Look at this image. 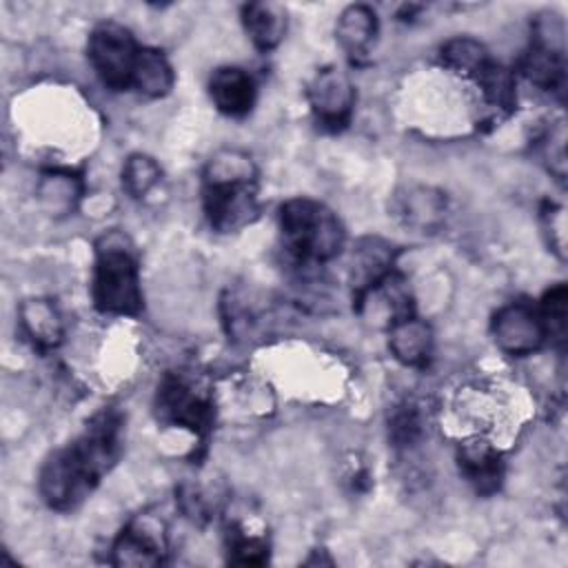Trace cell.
<instances>
[{
  "instance_id": "484cf974",
  "label": "cell",
  "mask_w": 568,
  "mask_h": 568,
  "mask_svg": "<svg viewBox=\"0 0 568 568\" xmlns=\"http://www.w3.org/2000/svg\"><path fill=\"white\" fill-rule=\"evenodd\" d=\"M541 153H544V160L548 162L550 173H555L559 180H564V175H566V129H564V122H557L555 126H550V131H546V135L541 138Z\"/></svg>"
},
{
  "instance_id": "5b68a950",
  "label": "cell",
  "mask_w": 568,
  "mask_h": 568,
  "mask_svg": "<svg viewBox=\"0 0 568 568\" xmlns=\"http://www.w3.org/2000/svg\"><path fill=\"white\" fill-rule=\"evenodd\" d=\"M155 413L171 426H184L197 437H204L213 426V404L191 382L166 377L155 397Z\"/></svg>"
},
{
  "instance_id": "ac0fdd59",
  "label": "cell",
  "mask_w": 568,
  "mask_h": 568,
  "mask_svg": "<svg viewBox=\"0 0 568 568\" xmlns=\"http://www.w3.org/2000/svg\"><path fill=\"white\" fill-rule=\"evenodd\" d=\"M242 22L251 42L260 51L275 49L286 31V13L275 2H248L242 9Z\"/></svg>"
},
{
  "instance_id": "9a60e30c",
  "label": "cell",
  "mask_w": 568,
  "mask_h": 568,
  "mask_svg": "<svg viewBox=\"0 0 568 568\" xmlns=\"http://www.w3.org/2000/svg\"><path fill=\"white\" fill-rule=\"evenodd\" d=\"M459 468L477 493H495L501 481V457L484 439H470L459 448Z\"/></svg>"
},
{
  "instance_id": "7402d4cb",
  "label": "cell",
  "mask_w": 568,
  "mask_h": 568,
  "mask_svg": "<svg viewBox=\"0 0 568 568\" xmlns=\"http://www.w3.org/2000/svg\"><path fill=\"white\" fill-rule=\"evenodd\" d=\"M160 164L144 153H133L122 166V186L131 197H144L160 182Z\"/></svg>"
},
{
  "instance_id": "5bb4252c",
  "label": "cell",
  "mask_w": 568,
  "mask_h": 568,
  "mask_svg": "<svg viewBox=\"0 0 568 568\" xmlns=\"http://www.w3.org/2000/svg\"><path fill=\"white\" fill-rule=\"evenodd\" d=\"M521 73L541 91H559L566 75L564 47L532 38L530 49L521 58Z\"/></svg>"
},
{
  "instance_id": "d6986e66",
  "label": "cell",
  "mask_w": 568,
  "mask_h": 568,
  "mask_svg": "<svg viewBox=\"0 0 568 568\" xmlns=\"http://www.w3.org/2000/svg\"><path fill=\"white\" fill-rule=\"evenodd\" d=\"M173 69L162 51L151 47H140L131 87L146 98H162L173 89Z\"/></svg>"
},
{
  "instance_id": "30bf717a",
  "label": "cell",
  "mask_w": 568,
  "mask_h": 568,
  "mask_svg": "<svg viewBox=\"0 0 568 568\" xmlns=\"http://www.w3.org/2000/svg\"><path fill=\"white\" fill-rule=\"evenodd\" d=\"M209 93L222 113L242 118L255 104V80L240 67H220L209 80Z\"/></svg>"
},
{
  "instance_id": "3957f363",
  "label": "cell",
  "mask_w": 568,
  "mask_h": 568,
  "mask_svg": "<svg viewBox=\"0 0 568 568\" xmlns=\"http://www.w3.org/2000/svg\"><path fill=\"white\" fill-rule=\"evenodd\" d=\"M91 295L100 313L138 315L142 311L140 266L124 235L109 233L98 242Z\"/></svg>"
},
{
  "instance_id": "277c9868",
  "label": "cell",
  "mask_w": 568,
  "mask_h": 568,
  "mask_svg": "<svg viewBox=\"0 0 568 568\" xmlns=\"http://www.w3.org/2000/svg\"><path fill=\"white\" fill-rule=\"evenodd\" d=\"M140 47L131 31L118 22H100L87 44V55L100 80L115 91L131 87Z\"/></svg>"
},
{
  "instance_id": "52a82bcc",
  "label": "cell",
  "mask_w": 568,
  "mask_h": 568,
  "mask_svg": "<svg viewBox=\"0 0 568 568\" xmlns=\"http://www.w3.org/2000/svg\"><path fill=\"white\" fill-rule=\"evenodd\" d=\"M493 337L504 353L515 357L539 351L548 339L539 311L526 302H513L497 311L493 320Z\"/></svg>"
},
{
  "instance_id": "e0dca14e",
  "label": "cell",
  "mask_w": 568,
  "mask_h": 568,
  "mask_svg": "<svg viewBox=\"0 0 568 568\" xmlns=\"http://www.w3.org/2000/svg\"><path fill=\"white\" fill-rule=\"evenodd\" d=\"M444 213L446 200L430 186H413L397 197V215L402 222L424 233L437 229L444 222Z\"/></svg>"
},
{
  "instance_id": "cb8c5ba5",
  "label": "cell",
  "mask_w": 568,
  "mask_h": 568,
  "mask_svg": "<svg viewBox=\"0 0 568 568\" xmlns=\"http://www.w3.org/2000/svg\"><path fill=\"white\" fill-rule=\"evenodd\" d=\"M566 302H568V291L564 284H557L544 295L541 306L537 308L541 315V322L546 326V335L557 342H564V337H566V326H568Z\"/></svg>"
},
{
  "instance_id": "9c48e42d",
  "label": "cell",
  "mask_w": 568,
  "mask_h": 568,
  "mask_svg": "<svg viewBox=\"0 0 568 568\" xmlns=\"http://www.w3.org/2000/svg\"><path fill=\"white\" fill-rule=\"evenodd\" d=\"M166 555V532L162 521L142 517L131 521L113 541L111 561L115 566H158Z\"/></svg>"
},
{
  "instance_id": "6da1fadb",
  "label": "cell",
  "mask_w": 568,
  "mask_h": 568,
  "mask_svg": "<svg viewBox=\"0 0 568 568\" xmlns=\"http://www.w3.org/2000/svg\"><path fill=\"white\" fill-rule=\"evenodd\" d=\"M255 164L246 153L220 151L204 171V213L220 233L237 231L257 217Z\"/></svg>"
},
{
  "instance_id": "4316f807",
  "label": "cell",
  "mask_w": 568,
  "mask_h": 568,
  "mask_svg": "<svg viewBox=\"0 0 568 568\" xmlns=\"http://www.w3.org/2000/svg\"><path fill=\"white\" fill-rule=\"evenodd\" d=\"M417 435H419L417 413L410 406H404L390 419V437H393V442L397 446H408V444H413L417 439Z\"/></svg>"
},
{
  "instance_id": "7a4b0ae2",
  "label": "cell",
  "mask_w": 568,
  "mask_h": 568,
  "mask_svg": "<svg viewBox=\"0 0 568 568\" xmlns=\"http://www.w3.org/2000/svg\"><path fill=\"white\" fill-rule=\"evenodd\" d=\"M280 231L286 251L302 264H324L344 246L339 217L311 197H293L280 206Z\"/></svg>"
},
{
  "instance_id": "83f0119b",
  "label": "cell",
  "mask_w": 568,
  "mask_h": 568,
  "mask_svg": "<svg viewBox=\"0 0 568 568\" xmlns=\"http://www.w3.org/2000/svg\"><path fill=\"white\" fill-rule=\"evenodd\" d=\"M544 222L546 231L550 235V246L564 257V244H566V220H564V209L561 206H548L544 211Z\"/></svg>"
},
{
  "instance_id": "7c38bea8",
  "label": "cell",
  "mask_w": 568,
  "mask_h": 568,
  "mask_svg": "<svg viewBox=\"0 0 568 568\" xmlns=\"http://www.w3.org/2000/svg\"><path fill=\"white\" fill-rule=\"evenodd\" d=\"M377 31H379L377 13L368 4L346 7L339 13L337 27H335V36H337L339 47L355 62L364 60L371 53V49L377 40Z\"/></svg>"
},
{
  "instance_id": "8fae6325",
  "label": "cell",
  "mask_w": 568,
  "mask_h": 568,
  "mask_svg": "<svg viewBox=\"0 0 568 568\" xmlns=\"http://www.w3.org/2000/svg\"><path fill=\"white\" fill-rule=\"evenodd\" d=\"M395 246L379 237H366L357 244L351 262V280L355 288V302L379 284L395 264Z\"/></svg>"
},
{
  "instance_id": "d4e9b609",
  "label": "cell",
  "mask_w": 568,
  "mask_h": 568,
  "mask_svg": "<svg viewBox=\"0 0 568 568\" xmlns=\"http://www.w3.org/2000/svg\"><path fill=\"white\" fill-rule=\"evenodd\" d=\"M229 559L242 566H260L268 559V544L262 537L233 532L229 539Z\"/></svg>"
},
{
  "instance_id": "603a6c76",
  "label": "cell",
  "mask_w": 568,
  "mask_h": 568,
  "mask_svg": "<svg viewBox=\"0 0 568 568\" xmlns=\"http://www.w3.org/2000/svg\"><path fill=\"white\" fill-rule=\"evenodd\" d=\"M475 82L481 87L484 98L493 106L501 111H510L515 106V78L501 64L493 62Z\"/></svg>"
},
{
  "instance_id": "ffe728a7",
  "label": "cell",
  "mask_w": 568,
  "mask_h": 568,
  "mask_svg": "<svg viewBox=\"0 0 568 568\" xmlns=\"http://www.w3.org/2000/svg\"><path fill=\"white\" fill-rule=\"evenodd\" d=\"M36 195L47 213L64 215L75 209L82 195V184H80V178L73 175L71 171L51 169L42 173Z\"/></svg>"
},
{
  "instance_id": "ba28073f",
  "label": "cell",
  "mask_w": 568,
  "mask_h": 568,
  "mask_svg": "<svg viewBox=\"0 0 568 568\" xmlns=\"http://www.w3.org/2000/svg\"><path fill=\"white\" fill-rule=\"evenodd\" d=\"M40 495L55 510L75 508L87 493L93 490V481L84 475L73 453L67 448L53 453L40 470Z\"/></svg>"
},
{
  "instance_id": "8992f818",
  "label": "cell",
  "mask_w": 568,
  "mask_h": 568,
  "mask_svg": "<svg viewBox=\"0 0 568 568\" xmlns=\"http://www.w3.org/2000/svg\"><path fill=\"white\" fill-rule=\"evenodd\" d=\"M306 98L315 120L322 126L337 131L348 124L355 106V89L348 75L337 67L320 69L308 82Z\"/></svg>"
},
{
  "instance_id": "2e32d148",
  "label": "cell",
  "mask_w": 568,
  "mask_h": 568,
  "mask_svg": "<svg viewBox=\"0 0 568 568\" xmlns=\"http://www.w3.org/2000/svg\"><path fill=\"white\" fill-rule=\"evenodd\" d=\"M388 348L406 366H422L433 348L430 326L410 315L388 326Z\"/></svg>"
},
{
  "instance_id": "44dd1931",
  "label": "cell",
  "mask_w": 568,
  "mask_h": 568,
  "mask_svg": "<svg viewBox=\"0 0 568 568\" xmlns=\"http://www.w3.org/2000/svg\"><path fill=\"white\" fill-rule=\"evenodd\" d=\"M442 62L473 80H477L490 64V55L486 47L473 38H453L442 47Z\"/></svg>"
},
{
  "instance_id": "4fadbf2b",
  "label": "cell",
  "mask_w": 568,
  "mask_h": 568,
  "mask_svg": "<svg viewBox=\"0 0 568 568\" xmlns=\"http://www.w3.org/2000/svg\"><path fill=\"white\" fill-rule=\"evenodd\" d=\"M20 326L31 344L40 351H51L62 342L64 326L58 306L47 297L24 300L20 306Z\"/></svg>"
}]
</instances>
